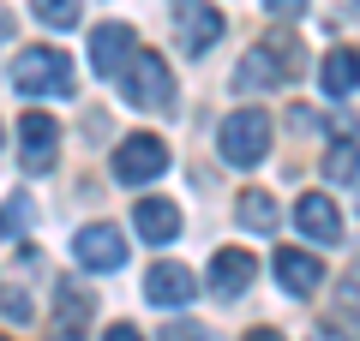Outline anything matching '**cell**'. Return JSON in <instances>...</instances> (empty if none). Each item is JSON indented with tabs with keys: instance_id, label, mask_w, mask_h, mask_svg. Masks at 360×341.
<instances>
[{
	"instance_id": "obj_1",
	"label": "cell",
	"mask_w": 360,
	"mask_h": 341,
	"mask_svg": "<svg viewBox=\"0 0 360 341\" xmlns=\"http://www.w3.org/2000/svg\"><path fill=\"white\" fill-rule=\"evenodd\" d=\"M217 150H222V162H234V168H258L270 156V114L264 108L229 114L222 132H217Z\"/></svg>"
},
{
	"instance_id": "obj_2",
	"label": "cell",
	"mask_w": 360,
	"mask_h": 341,
	"mask_svg": "<svg viewBox=\"0 0 360 341\" xmlns=\"http://www.w3.org/2000/svg\"><path fill=\"white\" fill-rule=\"evenodd\" d=\"M120 84H127L132 108H174V78H168V60L150 48H132V60L120 66Z\"/></svg>"
},
{
	"instance_id": "obj_3",
	"label": "cell",
	"mask_w": 360,
	"mask_h": 341,
	"mask_svg": "<svg viewBox=\"0 0 360 341\" xmlns=\"http://www.w3.org/2000/svg\"><path fill=\"white\" fill-rule=\"evenodd\" d=\"M13 84L25 90V96H66V90H72V60H66L60 48H30V54H18Z\"/></svg>"
},
{
	"instance_id": "obj_4",
	"label": "cell",
	"mask_w": 360,
	"mask_h": 341,
	"mask_svg": "<svg viewBox=\"0 0 360 341\" xmlns=\"http://www.w3.org/2000/svg\"><path fill=\"white\" fill-rule=\"evenodd\" d=\"M295 66H300L295 48H283V42H258V48L240 60V72H234V90H246V96H252V90H276V84L295 78Z\"/></svg>"
},
{
	"instance_id": "obj_5",
	"label": "cell",
	"mask_w": 360,
	"mask_h": 341,
	"mask_svg": "<svg viewBox=\"0 0 360 341\" xmlns=\"http://www.w3.org/2000/svg\"><path fill=\"white\" fill-rule=\"evenodd\" d=\"M162 168H168V144L150 138V132H132V138L115 150V174L127 180V186H150Z\"/></svg>"
},
{
	"instance_id": "obj_6",
	"label": "cell",
	"mask_w": 360,
	"mask_h": 341,
	"mask_svg": "<svg viewBox=\"0 0 360 341\" xmlns=\"http://www.w3.org/2000/svg\"><path fill=\"white\" fill-rule=\"evenodd\" d=\"M72 252H78V264H84V269H103V276L127 264V240H120V227H108V222H90V227H78Z\"/></svg>"
},
{
	"instance_id": "obj_7",
	"label": "cell",
	"mask_w": 360,
	"mask_h": 341,
	"mask_svg": "<svg viewBox=\"0 0 360 341\" xmlns=\"http://www.w3.org/2000/svg\"><path fill=\"white\" fill-rule=\"evenodd\" d=\"M54 150H60V126H54L49 114H25L18 120V162H25V174L54 168Z\"/></svg>"
},
{
	"instance_id": "obj_8",
	"label": "cell",
	"mask_w": 360,
	"mask_h": 341,
	"mask_svg": "<svg viewBox=\"0 0 360 341\" xmlns=\"http://www.w3.org/2000/svg\"><path fill=\"white\" fill-rule=\"evenodd\" d=\"M168 6H174V30H180V48L205 54L210 42L222 36V18H217V6H205V0H168Z\"/></svg>"
},
{
	"instance_id": "obj_9",
	"label": "cell",
	"mask_w": 360,
	"mask_h": 341,
	"mask_svg": "<svg viewBox=\"0 0 360 341\" xmlns=\"http://www.w3.org/2000/svg\"><path fill=\"white\" fill-rule=\"evenodd\" d=\"M252 281H258V258L246 252V246L217 252V264H210V288H217V300H240Z\"/></svg>"
},
{
	"instance_id": "obj_10",
	"label": "cell",
	"mask_w": 360,
	"mask_h": 341,
	"mask_svg": "<svg viewBox=\"0 0 360 341\" xmlns=\"http://www.w3.org/2000/svg\"><path fill=\"white\" fill-rule=\"evenodd\" d=\"M132 48H139L132 25H96V36H90V66H96V78H115L120 66L132 60Z\"/></svg>"
},
{
	"instance_id": "obj_11",
	"label": "cell",
	"mask_w": 360,
	"mask_h": 341,
	"mask_svg": "<svg viewBox=\"0 0 360 341\" xmlns=\"http://www.w3.org/2000/svg\"><path fill=\"white\" fill-rule=\"evenodd\" d=\"M276 281L300 300V293H312V288L324 281V264H319L312 252H300V246H283V252H276Z\"/></svg>"
},
{
	"instance_id": "obj_12",
	"label": "cell",
	"mask_w": 360,
	"mask_h": 341,
	"mask_svg": "<svg viewBox=\"0 0 360 341\" xmlns=\"http://www.w3.org/2000/svg\"><path fill=\"white\" fill-rule=\"evenodd\" d=\"M193 269L186 264H156L150 276H144V300H156V305H186L193 300Z\"/></svg>"
},
{
	"instance_id": "obj_13",
	"label": "cell",
	"mask_w": 360,
	"mask_h": 341,
	"mask_svg": "<svg viewBox=\"0 0 360 341\" xmlns=\"http://www.w3.org/2000/svg\"><path fill=\"white\" fill-rule=\"evenodd\" d=\"M295 222H300V234L319 240V246H336V240H342V215L330 210V198H300V203H295Z\"/></svg>"
},
{
	"instance_id": "obj_14",
	"label": "cell",
	"mask_w": 360,
	"mask_h": 341,
	"mask_svg": "<svg viewBox=\"0 0 360 341\" xmlns=\"http://www.w3.org/2000/svg\"><path fill=\"white\" fill-rule=\"evenodd\" d=\"M132 222H139V234L150 246H168L180 234V210L168 198H139V210H132Z\"/></svg>"
},
{
	"instance_id": "obj_15",
	"label": "cell",
	"mask_w": 360,
	"mask_h": 341,
	"mask_svg": "<svg viewBox=\"0 0 360 341\" xmlns=\"http://www.w3.org/2000/svg\"><path fill=\"white\" fill-rule=\"evenodd\" d=\"M54 317H60V341H84L78 329H84V317H90V293L78 288V281H60V288H54Z\"/></svg>"
},
{
	"instance_id": "obj_16",
	"label": "cell",
	"mask_w": 360,
	"mask_h": 341,
	"mask_svg": "<svg viewBox=\"0 0 360 341\" xmlns=\"http://www.w3.org/2000/svg\"><path fill=\"white\" fill-rule=\"evenodd\" d=\"M319 84H324V96H330V102H348V96H354V54H348V48H336L330 60H324Z\"/></svg>"
},
{
	"instance_id": "obj_17",
	"label": "cell",
	"mask_w": 360,
	"mask_h": 341,
	"mask_svg": "<svg viewBox=\"0 0 360 341\" xmlns=\"http://www.w3.org/2000/svg\"><path fill=\"white\" fill-rule=\"evenodd\" d=\"M240 222L252 227V234H270V227L283 222V210H276V198H270V192H240Z\"/></svg>"
},
{
	"instance_id": "obj_18",
	"label": "cell",
	"mask_w": 360,
	"mask_h": 341,
	"mask_svg": "<svg viewBox=\"0 0 360 341\" xmlns=\"http://www.w3.org/2000/svg\"><path fill=\"white\" fill-rule=\"evenodd\" d=\"M37 18L49 30H72L78 25V0H37Z\"/></svg>"
},
{
	"instance_id": "obj_19",
	"label": "cell",
	"mask_w": 360,
	"mask_h": 341,
	"mask_svg": "<svg viewBox=\"0 0 360 341\" xmlns=\"http://www.w3.org/2000/svg\"><path fill=\"white\" fill-rule=\"evenodd\" d=\"M324 174H330V180H342V186H354V138H342L330 156H324Z\"/></svg>"
},
{
	"instance_id": "obj_20",
	"label": "cell",
	"mask_w": 360,
	"mask_h": 341,
	"mask_svg": "<svg viewBox=\"0 0 360 341\" xmlns=\"http://www.w3.org/2000/svg\"><path fill=\"white\" fill-rule=\"evenodd\" d=\"M25 227H30V198H13L6 210H0V234L13 240V234H25Z\"/></svg>"
},
{
	"instance_id": "obj_21",
	"label": "cell",
	"mask_w": 360,
	"mask_h": 341,
	"mask_svg": "<svg viewBox=\"0 0 360 341\" xmlns=\"http://www.w3.org/2000/svg\"><path fill=\"white\" fill-rule=\"evenodd\" d=\"M156 341H205V329H198V323H168Z\"/></svg>"
},
{
	"instance_id": "obj_22",
	"label": "cell",
	"mask_w": 360,
	"mask_h": 341,
	"mask_svg": "<svg viewBox=\"0 0 360 341\" xmlns=\"http://www.w3.org/2000/svg\"><path fill=\"white\" fill-rule=\"evenodd\" d=\"M0 305H6V317H13V323H25V317H30V300H25V293H6Z\"/></svg>"
},
{
	"instance_id": "obj_23",
	"label": "cell",
	"mask_w": 360,
	"mask_h": 341,
	"mask_svg": "<svg viewBox=\"0 0 360 341\" xmlns=\"http://www.w3.org/2000/svg\"><path fill=\"white\" fill-rule=\"evenodd\" d=\"M103 341H144V335H139V329H132V323H115V329H108Z\"/></svg>"
},
{
	"instance_id": "obj_24",
	"label": "cell",
	"mask_w": 360,
	"mask_h": 341,
	"mask_svg": "<svg viewBox=\"0 0 360 341\" xmlns=\"http://www.w3.org/2000/svg\"><path fill=\"white\" fill-rule=\"evenodd\" d=\"M270 13H300V6H307V0H264Z\"/></svg>"
},
{
	"instance_id": "obj_25",
	"label": "cell",
	"mask_w": 360,
	"mask_h": 341,
	"mask_svg": "<svg viewBox=\"0 0 360 341\" xmlns=\"http://www.w3.org/2000/svg\"><path fill=\"white\" fill-rule=\"evenodd\" d=\"M246 341H283V335H276V329H252Z\"/></svg>"
},
{
	"instance_id": "obj_26",
	"label": "cell",
	"mask_w": 360,
	"mask_h": 341,
	"mask_svg": "<svg viewBox=\"0 0 360 341\" xmlns=\"http://www.w3.org/2000/svg\"><path fill=\"white\" fill-rule=\"evenodd\" d=\"M0 341H6V335H0Z\"/></svg>"
}]
</instances>
